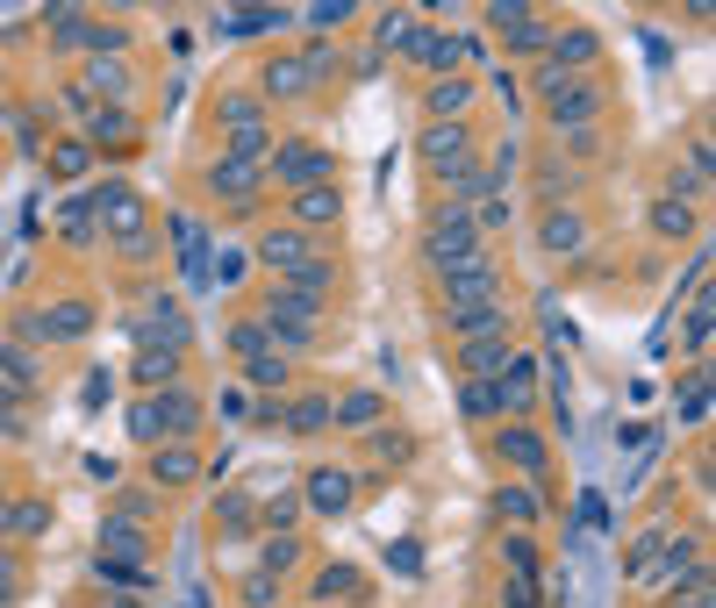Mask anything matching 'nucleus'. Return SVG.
<instances>
[{
  "mask_svg": "<svg viewBox=\"0 0 716 608\" xmlns=\"http://www.w3.org/2000/svg\"><path fill=\"white\" fill-rule=\"evenodd\" d=\"M530 86H538V108L544 122H552V136H567V129H595L602 108H609V86L595 80V72H559V65H538L530 72Z\"/></svg>",
  "mask_w": 716,
  "mask_h": 608,
  "instance_id": "f257e3e1",
  "label": "nucleus"
},
{
  "mask_svg": "<svg viewBox=\"0 0 716 608\" xmlns=\"http://www.w3.org/2000/svg\"><path fill=\"white\" fill-rule=\"evenodd\" d=\"M423 258H430L437 272L474 265V258H487V237L474 230V216H466V208H437L430 230H423Z\"/></svg>",
  "mask_w": 716,
  "mask_h": 608,
  "instance_id": "f03ea898",
  "label": "nucleus"
},
{
  "mask_svg": "<svg viewBox=\"0 0 716 608\" xmlns=\"http://www.w3.org/2000/svg\"><path fill=\"white\" fill-rule=\"evenodd\" d=\"M222 150H230V158L266 165V150H272V115H266V101H251V94H230V101H222Z\"/></svg>",
  "mask_w": 716,
  "mask_h": 608,
  "instance_id": "7ed1b4c3",
  "label": "nucleus"
},
{
  "mask_svg": "<svg viewBox=\"0 0 716 608\" xmlns=\"http://www.w3.org/2000/svg\"><path fill=\"white\" fill-rule=\"evenodd\" d=\"M416 158L452 187L459 172H474V165H480V150H474V129H466V122H430V129L416 136Z\"/></svg>",
  "mask_w": 716,
  "mask_h": 608,
  "instance_id": "20e7f679",
  "label": "nucleus"
},
{
  "mask_svg": "<svg viewBox=\"0 0 716 608\" xmlns=\"http://www.w3.org/2000/svg\"><path fill=\"white\" fill-rule=\"evenodd\" d=\"M266 179H280L287 193H301V187H330V150L309 144V136H287V144L266 150Z\"/></svg>",
  "mask_w": 716,
  "mask_h": 608,
  "instance_id": "39448f33",
  "label": "nucleus"
},
{
  "mask_svg": "<svg viewBox=\"0 0 716 608\" xmlns=\"http://www.w3.org/2000/svg\"><path fill=\"white\" fill-rule=\"evenodd\" d=\"M445 280V315H459V308H487V301H501V272H495V258H474V265H452V272H437Z\"/></svg>",
  "mask_w": 716,
  "mask_h": 608,
  "instance_id": "423d86ee",
  "label": "nucleus"
},
{
  "mask_svg": "<svg viewBox=\"0 0 716 608\" xmlns=\"http://www.w3.org/2000/svg\"><path fill=\"white\" fill-rule=\"evenodd\" d=\"M323 72H338V51H301V57H266V94L272 101H294L309 94Z\"/></svg>",
  "mask_w": 716,
  "mask_h": 608,
  "instance_id": "0eeeda50",
  "label": "nucleus"
},
{
  "mask_svg": "<svg viewBox=\"0 0 716 608\" xmlns=\"http://www.w3.org/2000/svg\"><path fill=\"white\" fill-rule=\"evenodd\" d=\"M101 222L115 230V243L129 258H151V237H144V201L129 187H101Z\"/></svg>",
  "mask_w": 716,
  "mask_h": 608,
  "instance_id": "6e6552de",
  "label": "nucleus"
},
{
  "mask_svg": "<svg viewBox=\"0 0 716 608\" xmlns=\"http://www.w3.org/2000/svg\"><path fill=\"white\" fill-rule=\"evenodd\" d=\"M495 459H501V465H516V473L538 486V480H544V465H552V451H544V437L530 430V422H501V430H495Z\"/></svg>",
  "mask_w": 716,
  "mask_h": 608,
  "instance_id": "1a4fd4ad",
  "label": "nucleus"
},
{
  "mask_svg": "<svg viewBox=\"0 0 716 608\" xmlns=\"http://www.w3.org/2000/svg\"><path fill=\"white\" fill-rule=\"evenodd\" d=\"M359 501V480L344 473V465H315L309 480H301V509L309 515H344Z\"/></svg>",
  "mask_w": 716,
  "mask_h": 608,
  "instance_id": "9d476101",
  "label": "nucleus"
},
{
  "mask_svg": "<svg viewBox=\"0 0 716 608\" xmlns=\"http://www.w3.org/2000/svg\"><path fill=\"white\" fill-rule=\"evenodd\" d=\"M151 422H158V444H187L201 430V401L187 387H165V394H151Z\"/></svg>",
  "mask_w": 716,
  "mask_h": 608,
  "instance_id": "9b49d317",
  "label": "nucleus"
},
{
  "mask_svg": "<svg viewBox=\"0 0 716 608\" xmlns=\"http://www.w3.org/2000/svg\"><path fill=\"white\" fill-rule=\"evenodd\" d=\"M22 329L43 337V344H80L86 329H94V308H86V301H51V308H37Z\"/></svg>",
  "mask_w": 716,
  "mask_h": 608,
  "instance_id": "f8f14e48",
  "label": "nucleus"
},
{
  "mask_svg": "<svg viewBox=\"0 0 716 608\" xmlns=\"http://www.w3.org/2000/svg\"><path fill=\"white\" fill-rule=\"evenodd\" d=\"M258 258H266L280 280H294V272H309L323 251H315V237H301V230H266L258 237Z\"/></svg>",
  "mask_w": 716,
  "mask_h": 608,
  "instance_id": "ddd939ff",
  "label": "nucleus"
},
{
  "mask_svg": "<svg viewBox=\"0 0 716 608\" xmlns=\"http://www.w3.org/2000/svg\"><path fill=\"white\" fill-rule=\"evenodd\" d=\"M495 394H501V416H509V422H523L530 408H538V358H523V352H516L509 365H501Z\"/></svg>",
  "mask_w": 716,
  "mask_h": 608,
  "instance_id": "4468645a",
  "label": "nucleus"
},
{
  "mask_svg": "<svg viewBox=\"0 0 716 608\" xmlns=\"http://www.w3.org/2000/svg\"><path fill=\"white\" fill-rule=\"evenodd\" d=\"M258 187H266V165H251V158H230V150H222V158L208 165V193H216V201H251Z\"/></svg>",
  "mask_w": 716,
  "mask_h": 608,
  "instance_id": "2eb2a0df",
  "label": "nucleus"
},
{
  "mask_svg": "<svg viewBox=\"0 0 716 608\" xmlns=\"http://www.w3.org/2000/svg\"><path fill=\"white\" fill-rule=\"evenodd\" d=\"M595 57H602V36H595V29H581V22H573V29H552V51H544V65L581 72V80H588V72H595Z\"/></svg>",
  "mask_w": 716,
  "mask_h": 608,
  "instance_id": "dca6fc26",
  "label": "nucleus"
},
{
  "mask_svg": "<svg viewBox=\"0 0 716 608\" xmlns=\"http://www.w3.org/2000/svg\"><path fill=\"white\" fill-rule=\"evenodd\" d=\"M338 216H344V193H338V179H330V187H301V193H294V230H301V237H323V230H338Z\"/></svg>",
  "mask_w": 716,
  "mask_h": 608,
  "instance_id": "f3484780",
  "label": "nucleus"
},
{
  "mask_svg": "<svg viewBox=\"0 0 716 608\" xmlns=\"http://www.w3.org/2000/svg\"><path fill=\"white\" fill-rule=\"evenodd\" d=\"M666 537H674V530H660V523L631 537V558H623L631 587H660V580H666Z\"/></svg>",
  "mask_w": 716,
  "mask_h": 608,
  "instance_id": "a211bd4d",
  "label": "nucleus"
},
{
  "mask_svg": "<svg viewBox=\"0 0 716 608\" xmlns=\"http://www.w3.org/2000/svg\"><path fill=\"white\" fill-rule=\"evenodd\" d=\"M538 243H544L552 258H581V251H588V216H581V208H544Z\"/></svg>",
  "mask_w": 716,
  "mask_h": 608,
  "instance_id": "6ab92c4d",
  "label": "nucleus"
},
{
  "mask_svg": "<svg viewBox=\"0 0 716 608\" xmlns=\"http://www.w3.org/2000/svg\"><path fill=\"white\" fill-rule=\"evenodd\" d=\"M408 65H423L430 80H452V72H459V36H452V29H416Z\"/></svg>",
  "mask_w": 716,
  "mask_h": 608,
  "instance_id": "aec40b11",
  "label": "nucleus"
},
{
  "mask_svg": "<svg viewBox=\"0 0 716 608\" xmlns=\"http://www.w3.org/2000/svg\"><path fill=\"white\" fill-rule=\"evenodd\" d=\"M516 358V344L509 337H466L459 344V373L466 379H501V365Z\"/></svg>",
  "mask_w": 716,
  "mask_h": 608,
  "instance_id": "412c9836",
  "label": "nucleus"
},
{
  "mask_svg": "<svg viewBox=\"0 0 716 608\" xmlns=\"http://www.w3.org/2000/svg\"><path fill=\"white\" fill-rule=\"evenodd\" d=\"M495 515H501L509 530H530V523H544V494H538L530 480H509V486L495 494Z\"/></svg>",
  "mask_w": 716,
  "mask_h": 608,
  "instance_id": "4be33fe9",
  "label": "nucleus"
},
{
  "mask_svg": "<svg viewBox=\"0 0 716 608\" xmlns=\"http://www.w3.org/2000/svg\"><path fill=\"white\" fill-rule=\"evenodd\" d=\"M466 108H474V80H430V94H423V115L430 122H466Z\"/></svg>",
  "mask_w": 716,
  "mask_h": 608,
  "instance_id": "5701e85b",
  "label": "nucleus"
},
{
  "mask_svg": "<svg viewBox=\"0 0 716 608\" xmlns=\"http://www.w3.org/2000/svg\"><path fill=\"white\" fill-rule=\"evenodd\" d=\"M445 329L452 337H509V301H487V308H459V315H445Z\"/></svg>",
  "mask_w": 716,
  "mask_h": 608,
  "instance_id": "b1692460",
  "label": "nucleus"
},
{
  "mask_svg": "<svg viewBox=\"0 0 716 608\" xmlns=\"http://www.w3.org/2000/svg\"><path fill=\"white\" fill-rule=\"evenodd\" d=\"M144 523H129V515H101V552L108 558H122V566H136V558H144Z\"/></svg>",
  "mask_w": 716,
  "mask_h": 608,
  "instance_id": "393cba45",
  "label": "nucleus"
},
{
  "mask_svg": "<svg viewBox=\"0 0 716 608\" xmlns=\"http://www.w3.org/2000/svg\"><path fill=\"white\" fill-rule=\"evenodd\" d=\"M645 222H652V237H666V243H688L695 230H703V222H695V208H688V201H674V193H660Z\"/></svg>",
  "mask_w": 716,
  "mask_h": 608,
  "instance_id": "a878e982",
  "label": "nucleus"
},
{
  "mask_svg": "<svg viewBox=\"0 0 716 608\" xmlns=\"http://www.w3.org/2000/svg\"><path fill=\"white\" fill-rule=\"evenodd\" d=\"M501 43H509V57H544L552 51V22H544V14H516V22L501 29Z\"/></svg>",
  "mask_w": 716,
  "mask_h": 608,
  "instance_id": "bb28decb",
  "label": "nucleus"
},
{
  "mask_svg": "<svg viewBox=\"0 0 716 608\" xmlns=\"http://www.w3.org/2000/svg\"><path fill=\"white\" fill-rule=\"evenodd\" d=\"M136 379H144L151 394L179 387V352H173V344H144V352H136Z\"/></svg>",
  "mask_w": 716,
  "mask_h": 608,
  "instance_id": "cd10ccee",
  "label": "nucleus"
},
{
  "mask_svg": "<svg viewBox=\"0 0 716 608\" xmlns=\"http://www.w3.org/2000/svg\"><path fill=\"white\" fill-rule=\"evenodd\" d=\"M0 379H8V387L22 394V401H29V394L43 387V365L29 358V344H0Z\"/></svg>",
  "mask_w": 716,
  "mask_h": 608,
  "instance_id": "c85d7f7f",
  "label": "nucleus"
},
{
  "mask_svg": "<svg viewBox=\"0 0 716 608\" xmlns=\"http://www.w3.org/2000/svg\"><path fill=\"white\" fill-rule=\"evenodd\" d=\"M387 416V401H380L373 387H359V394H344L338 408H330V422H344V430H373V422Z\"/></svg>",
  "mask_w": 716,
  "mask_h": 608,
  "instance_id": "c756f323",
  "label": "nucleus"
},
{
  "mask_svg": "<svg viewBox=\"0 0 716 608\" xmlns=\"http://www.w3.org/2000/svg\"><path fill=\"white\" fill-rule=\"evenodd\" d=\"M194 473H201V459H194L187 444H158V451H151V480H165V486H187Z\"/></svg>",
  "mask_w": 716,
  "mask_h": 608,
  "instance_id": "7c9ffc66",
  "label": "nucleus"
},
{
  "mask_svg": "<svg viewBox=\"0 0 716 608\" xmlns=\"http://www.w3.org/2000/svg\"><path fill=\"white\" fill-rule=\"evenodd\" d=\"M280 422H287V430H301V437L330 430V394H301L294 408H280Z\"/></svg>",
  "mask_w": 716,
  "mask_h": 608,
  "instance_id": "2f4dec72",
  "label": "nucleus"
},
{
  "mask_svg": "<svg viewBox=\"0 0 716 608\" xmlns=\"http://www.w3.org/2000/svg\"><path fill=\"white\" fill-rule=\"evenodd\" d=\"M243 373H251V387H287V379H294V365H287V352H251L243 358Z\"/></svg>",
  "mask_w": 716,
  "mask_h": 608,
  "instance_id": "473e14b6",
  "label": "nucleus"
},
{
  "mask_svg": "<svg viewBox=\"0 0 716 608\" xmlns=\"http://www.w3.org/2000/svg\"><path fill=\"white\" fill-rule=\"evenodd\" d=\"M681 352H688V358H703V352H709V286L688 301V329H681Z\"/></svg>",
  "mask_w": 716,
  "mask_h": 608,
  "instance_id": "72a5a7b5",
  "label": "nucleus"
},
{
  "mask_svg": "<svg viewBox=\"0 0 716 608\" xmlns=\"http://www.w3.org/2000/svg\"><path fill=\"white\" fill-rule=\"evenodd\" d=\"M459 408H466L474 422H501V394H495V379H466Z\"/></svg>",
  "mask_w": 716,
  "mask_h": 608,
  "instance_id": "f704fd0d",
  "label": "nucleus"
},
{
  "mask_svg": "<svg viewBox=\"0 0 716 608\" xmlns=\"http://www.w3.org/2000/svg\"><path fill=\"white\" fill-rule=\"evenodd\" d=\"M501 558H509V580H538V544H530L523 530L501 537Z\"/></svg>",
  "mask_w": 716,
  "mask_h": 608,
  "instance_id": "c9c22d12",
  "label": "nucleus"
},
{
  "mask_svg": "<svg viewBox=\"0 0 716 608\" xmlns=\"http://www.w3.org/2000/svg\"><path fill=\"white\" fill-rule=\"evenodd\" d=\"M8 530L14 537H43V530H51V509H43V501H8Z\"/></svg>",
  "mask_w": 716,
  "mask_h": 608,
  "instance_id": "e433bc0d",
  "label": "nucleus"
},
{
  "mask_svg": "<svg viewBox=\"0 0 716 608\" xmlns=\"http://www.w3.org/2000/svg\"><path fill=\"white\" fill-rule=\"evenodd\" d=\"M373 36H380V51H408L416 43V14H380Z\"/></svg>",
  "mask_w": 716,
  "mask_h": 608,
  "instance_id": "4c0bfd02",
  "label": "nucleus"
},
{
  "mask_svg": "<svg viewBox=\"0 0 716 608\" xmlns=\"http://www.w3.org/2000/svg\"><path fill=\"white\" fill-rule=\"evenodd\" d=\"M287 566H301V537H294V530H280V537H266V573H272V580H280Z\"/></svg>",
  "mask_w": 716,
  "mask_h": 608,
  "instance_id": "58836bf2",
  "label": "nucleus"
},
{
  "mask_svg": "<svg viewBox=\"0 0 716 608\" xmlns=\"http://www.w3.org/2000/svg\"><path fill=\"white\" fill-rule=\"evenodd\" d=\"M0 437H29V408H22V394L0 379Z\"/></svg>",
  "mask_w": 716,
  "mask_h": 608,
  "instance_id": "ea45409f",
  "label": "nucleus"
},
{
  "mask_svg": "<svg viewBox=\"0 0 716 608\" xmlns=\"http://www.w3.org/2000/svg\"><path fill=\"white\" fill-rule=\"evenodd\" d=\"M709 416V373H688V387H681V422H703Z\"/></svg>",
  "mask_w": 716,
  "mask_h": 608,
  "instance_id": "a19ab883",
  "label": "nucleus"
},
{
  "mask_svg": "<svg viewBox=\"0 0 716 608\" xmlns=\"http://www.w3.org/2000/svg\"><path fill=\"white\" fill-rule=\"evenodd\" d=\"M86 136H94V144H122L129 122H122V108H94V115H86Z\"/></svg>",
  "mask_w": 716,
  "mask_h": 608,
  "instance_id": "79ce46f5",
  "label": "nucleus"
},
{
  "mask_svg": "<svg viewBox=\"0 0 716 608\" xmlns=\"http://www.w3.org/2000/svg\"><path fill=\"white\" fill-rule=\"evenodd\" d=\"M315 595H323V601H330V595H338V601H352V595H359V573H352V566L315 573Z\"/></svg>",
  "mask_w": 716,
  "mask_h": 608,
  "instance_id": "37998d69",
  "label": "nucleus"
},
{
  "mask_svg": "<svg viewBox=\"0 0 716 608\" xmlns=\"http://www.w3.org/2000/svg\"><path fill=\"white\" fill-rule=\"evenodd\" d=\"M538 193L559 208V193H573V165H559V158H552V165H538Z\"/></svg>",
  "mask_w": 716,
  "mask_h": 608,
  "instance_id": "c03bdc74",
  "label": "nucleus"
},
{
  "mask_svg": "<svg viewBox=\"0 0 716 608\" xmlns=\"http://www.w3.org/2000/svg\"><path fill=\"white\" fill-rule=\"evenodd\" d=\"M51 172H58V179H80V172H86V144H72V136H65V144L51 150Z\"/></svg>",
  "mask_w": 716,
  "mask_h": 608,
  "instance_id": "a18cd8bd",
  "label": "nucleus"
},
{
  "mask_svg": "<svg viewBox=\"0 0 716 608\" xmlns=\"http://www.w3.org/2000/svg\"><path fill=\"white\" fill-rule=\"evenodd\" d=\"M86 86H108V94H129V72H122V65H108V57H94V65H86Z\"/></svg>",
  "mask_w": 716,
  "mask_h": 608,
  "instance_id": "49530a36",
  "label": "nucleus"
},
{
  "mask_svg": "<svg viewBox=\"0 0 716 608\" xmlns=\"http://www.w3.org/2000/svg\"><path fill=\"white\" fill-rule=\"evenodd\" d=\"M294 515H301L294 494H272V501H266V530H294Z\"/></svg>",
  "mask_w": 716,
  "mask_h": 608,
  "instance_id": "de8ad7c7",
  "label": "nucleus"
},
{
  "mask_svg": "<svg viewBox=\"0 0 716 608\" xmlns=\"http://www.w3.org/2000/svg\"><path fill=\"white\" fill-rule=\"evenodd\" d=\"M14 595H22V558H14V552H0V608H8Z\"/></svg>",
  "mask_w": 716,
  "mask_h": 608,
  "instance_id": "09e8293b",
  "label": "nucleus"
},
{
  "mask_svg": "<svg viewBox=\"0 0 716 608\" xmlns=\"http://www.w3.org/2000/svg\"><path fill=\"white\" fill-rule=\"evenodd\" d=\"M230 352H237V358L266 352V329H258V323H237V329H230Z\"/></svg>",
  "mask_w": 716,
  "mask_h": 608,
  "instance_id": "8fccbe9b",
  "label": "nucleus"
},
{
  "mask_svg": "<svg viewBox=\"0 0 716 608\" xmlns=\"http://www.w3.org/2000/svg\"><path fill=\"white\" fill-rule=\"evenodd\" d=\"M559 150H573V158H588V150H602V129H567V136H559Z\"/></svg>",
  "mask_w": 716,
  "mask_h": 608,
  "instance_id": "3c124183",
  "label": "nucleus"
},
{
  "mask_svg": "<svg viewBox=\"0 0 716 608\" xmlns=\"http://www.w3.org/2000/svg\"><path fill=\"white\" fill-rule=\"evenodd\" d=\"M516 14H530V8H523V0H495V8H487V29H495V36H501V29H509V22H516Z\"/></svg>",
  "mask_w": 716,
  "mask_h": 608,
  "instance_id": "603ef678",
  "label": "nucleus"
},
{
  "mask_svg": "<svg viewBox=\"0 0 716 608\" xmlns=\"http://www.w3.org/2000/svg\"><path fill=\"white\" fill-rule=\"evenodd\" d=\"M65 237H72V243L94 237V208H65Z\"/></svg>",
  "mask_w": 716,
  "mask_h": 608,
  "instance_id": "864d4df0",
  "label": "nucleus"
},
{
  "mask_svg": "<svg viewBox=\"0 0 716 608\" xmlns=\"http://www.w3.org/2000/svg\"><path fill=\"white\" fill-rule=\"evenodd\" d=\"M373 451H380L387 465H402V459H408V437H387V430H380V437H373Z\"/></svg>",
  "mask_w": 716,
  "mask_h": 608,
  "instance_id": "5fc2aeb1",
  "label": "nucleus"
},
{
  "mask_svg": "<svg viewBox=\"0 0 716 608\" xmlns=\"http://www.w3.org/2000/svg\"><path fill=\"white\" fill-rule=\"evenodd\" d=\"M674 608H709V580H695V587H674Z\"/></svg>",
  "mask_w": 716,
  "mask_h": 608,
  "instance_id": "6e6d98bb",
  "label": "nucleus"
},
{
  "mask_svg": "<svg viewBox=\"0 0 716 608\" xmlns=\"http://www.w3.org/2000/svg\"><path fill=\"white\" fill-rule=\"evenodd\" d=\"M0 537H8V501H0Z\"/></svg>",
  "mask_w": 716,
  "mask_h": 608,
  "instance_id": "4d7b16f0",
  "label": "nucleus"
},
{
  "mask_svg": "<svg viewBox=\"0 0 716 608\" xmlns=\"http://www.w3.org/2000/svg\"><path fill=\"white\" fill-rule=\"evenodd\" d=\"M108 608H136V601H108Z\"/></svg>",
  "mask_w": 716,
  "mask_h": 608,
  "instance_id": "13d9d810",
  "label": "nucleus"
}]
</instances>
